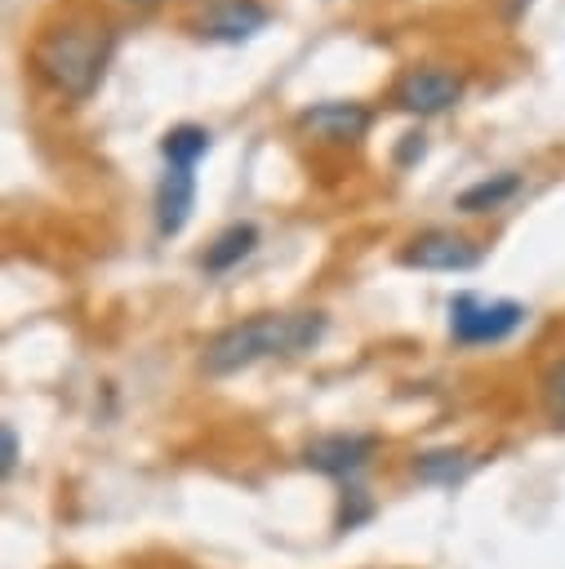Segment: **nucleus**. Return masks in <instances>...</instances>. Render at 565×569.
Here are the masks:
<instances>
[{
  "label": "nucleus",
  "instance_id": "nucleus-9",
  "mask_svg": "<svg viewBox=\"0 0 565 569\" xmlns=\"http://www.w3.org/2000/svg\"><path fill=\"white\" fill-rule=\"evenodd\" d=\"M196 209V173L187 164H165L156 187V227L160 236H178Z\"/></svg>",
  "mask_w": 565,
  "mask_h": 569
},
{
  "label": "nucleus",
  "instance_id": "nucleus-14",
  "mask_svg": "<svg viewBox=\"0 0 565 569\" xmlns=\"http://www.w3.org/2000/svg\"><path fill=\"white\" fill-rule=\"evenodd\" d=\"M543 409H547L552 422L565 427V360H556L547 369V378H543Z\"/></svg>",
  "mask_w": 565,
  "mask_h": 569
},
{
  "label": "nucleus",
  "instance_id": "nucleus-2",
  "mask_svg": "<svg viewBox=\"0 0 565 569\" xmlns=\"http://www.w3.org/2000/svg\"><path fill=\"white\" fill-rule=\"evenodd\" d=\"M107 53H111V31L102 22H71V27H58L49 31L40 44H36V67L71 98H85L102 67H107Z\"/></svg>",
  "mask_w": 565,
  "mask_h": 569
},
{
  "label": "nucleus",
  "instance_id": "nucleus-16",
  "mask_svg": "<svg viewBox=\"0 0 565 569\" xmlns=\"http://www.w3.org/2000/svg\"><path fill=\"white\" fill-rule=\"evenodd\" d=\"M13 467H18V431L4 422L0 427V476H13Z\"/></svg>",
  "mask_w": 565,
  "mask_h": 569
},
{
  "label": "nucleus",
  "instance_id": "nucleus-10",
  "mask_svg": "<svg viewBox=\"0 0 565 569\" xmlns=\"http://www.w3.org/2000/svg\"><path fill=\"white\" fill-rule=\"evenodd\" d=\"M254 244H258V227H254V222H231L227 231H218V236H214V244L205 249L200 267H205L209 276L231 271L240 258H249V253H254Z\"/></svg>",
  "mask_w": 565,
  "mask_h": 569
},
{
  "label": "nucleus",
  "instance_id": "nucleus-5",
  "mask_svg": "<svg viewBox=\"0 0 565 569\" xmlns=\"http://www.w3.org/2000/svg\"><path fill=\"white\" fill-rule=\"evenodd\" d=\"M374 453H378V436H369V431H329V436H316L303 449V462L311 471H325V476L347 480L360 467H369Z\"/></svg>",
  "mask_w": 565,
  "mask_h": 569
},
{
  "label": "nucleus",
  "instance_id": "nucleus-4",
  "mask_svg": "<svg viewBox=\"0 0 565 569\" xmlns=\"http://www.w3.org/2000/svg\"><path fill=\"white\" fill-rule=\"evenodd\" d=\"M463 98V76L445 67H414L396 80V107L409 116H440Z\"/></svg>",
  "mask_w": 565,
  "mask_h": 569
},
{
  "label": "nucleus",
  "instance_id": "nucleus-6",
  "mask_svg": "<svg viewBox=\"0 0 565 569\" xmlns=\"http://www.w3.org/2000/svg\"><path fill=\"white\" fill-rule=\"evenodd\" d=\"M400 262L405 267H418V271H472L480 262V249L467 236H458V231L432 227V231L414 236L400 249Z\"/></svg>",
  "mask_w": 565,
  "mask_h": 569
},
{
  "label": "nucleus",
  "instance_id": "nucleus-15",
  "mask_svg": "<svg viewBox=\"0 0 565 569\" xmlns=\"http://www.w3.org/2000/svg\"><path fill=\"white\" fill-rule=\"evenodd\" d=\"M423 151H427V133H400V147H396V164H414V160H423Z\"/></svg>",
  "mask_w": 565,
  "mask_h": 569
},
{
  "label": "nucleus",
  "instance_id": "nucleus-11",
  "mask_svg": "<svg viewBox=\"0 0 565 569\" xmlns=\"http://www.w3.org/2000/svg\"><path fill=\"white\" fill-rule=\"evenodd\" d=\"M472 467H476V458L467 449H427L414 458V476L427 485H458Z\"/></svg>",
  "mask_w": 565,
  "mask_h": 569
},
{
  "label": "nucleus",
  "instance_id": "nucleus-17",
  "mask_svg": "<svg viewBox=\"0 0 565 569\" xmlns=\"http://www.w3.org/2000/svg\"><path fill=\"white\" fill-rule=\"evenodd\" d=\"M138 4H147V0H138Z\"/></svg>",
  "mask_w": 565,
  "mask_h": 569
},
{
  "label": "nucleus",
  "instance_id": "nucleus-7",
  "mask_svg": "<svg viewBox=\"0 0 565 569\" xmlns=\"http://www.w3.org/2000/svg\"><path fill=\"white\" fill-rule=\"evenodd\" d=\"M267 22H271V13L258 0H227L196 22V36L209 44H245L258 31H267Z\"/></svg>",
  "mask_w": 565,
  "mask_h": 569
},
{
  "label": "nucleus",
  "instance_id": "nucleus-1",
  "mask_svg": "<svg viewBox=\"0 0 565 569\" xmlns=\"http://www.w3.org/2000/svg\"><path fill=\"white\" fill-rule=\"evenodd\" d=\"M325 333V316L320 311H262L249 320L227 325L222 333H214L205 342V373L222 378L236 369H249L267 356H298L307 347H316Z\"/></svg>",
  "mask_w": 565,
  "mask_h": 569
},
{
  "label": "nucleus",
  "instance_id": "nucleus-3",
  "mask_svg": "<svg viewBox=\"0 0 565 569\" xmlns=\"http://www.w3.org/2000/svg\"><path fill=\"white\" fill-rule=\"evenodd\" d=\"M525 325V307L512 298H480V293H458L449 302V333L467 347L503 342Z\"/></svg>",
  "mask_w": 565,
  "mask_h": 569
},
{
  "label": "nucleus",
  "instance_id": "nucleus-12",
  "mask_svg": "<svg viewBox=\"0 0 565 569\" xmlns=\"http://www.w3.org/2000/svg\"><path fill=\"white\" fill-rule=\"evenodd\" d=\"M521 191V173H494V178H480L472 187L458 191V209L463 213H485V209H498L503 200H512Z\"/></svg>",
  "mask_w": 565,
  "mask_h": 569
},
{
  "label": "nucleus",
  "instance_id": "nucleus-8",
  "mask_svg": "<svg viewBox=\"0 0 565 569\" xmlns=\"http://www.w3.org/2000/svg\"><path fill=\"white\" fill-rule=\"evenodd\" d=\"M298 124L320 142H356V138L369 133L374 111L360 107V102H316L298 116Z\"/></svg>",
  "mask_w": 565,
  "mask_h": 569
},
{
  "label": "nucleus",
  "instance_id": "nucleus-13",
  "mask_svg": "<svg viewBox=\"0 0 565 569\" xmlns=\"http://www.w3.org/2000/svg\"><path fill=\"white\" fill-rule=\"evenodd\" d=\"M209 151V129L205 124H174L165 138H160V156L165 164H187L196 169V160Z\"/></svg>",
  "mask_w": 565,
  "mask_h": 569
}]
</instances>
